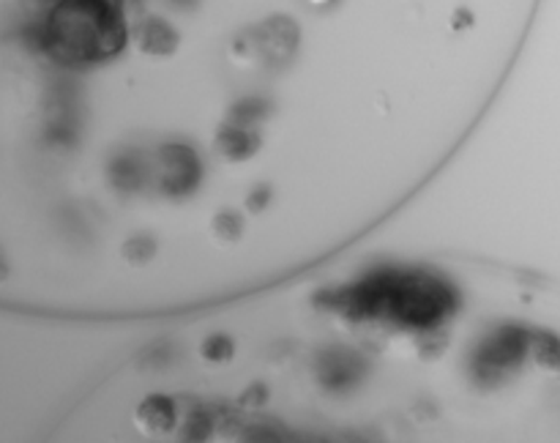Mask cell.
I'll return each instance as SVG.
<instances>
[{
	"label": "cell",
	"instance_id": "cell-1",
	"mask_svg": "<svg viewBox=\"0 0 560 443\" xmlns=\"http://www.w3.org/2000/svg\"><path fill=\"white\" fill-rule=\"evenodd\" d=\"M58 443H560L545 306L465 268L353 260L142 345Z\"/></svg>",
	"mask_w": 560,
	"mask_h": 443
}]
</instances>
